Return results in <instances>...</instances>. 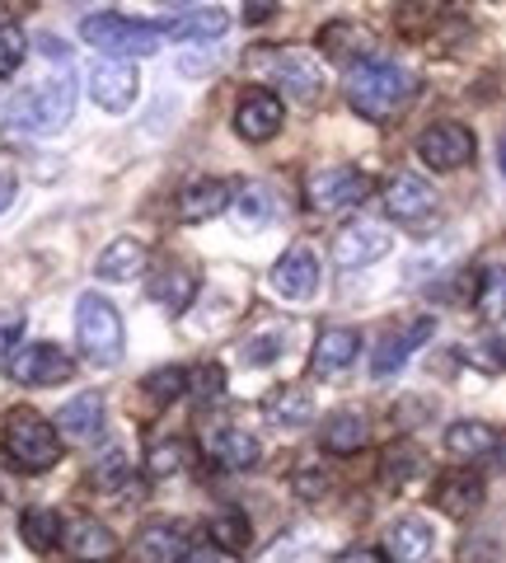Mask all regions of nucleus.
<instances>
[{
	"label": "nucleus",
	"mask_w": 506,
	"mask_h": 563,
	"mask_svg": "<svg viewBox=\"0 0 506 563\" xmlns=\"http://www.w3.org/2000/svg\"><path fill=\"white\" fill-rule=\"evenodd\" d=\"M417 161L436 174H450V169H464L474 161V132L464 122H436L417 136Z\"/></svg>",
	"instance_id": "0eeeda50"
},
{
	"label": "nucleus",
	"mask_w": 506,
	"mask_h": 563,
	"mask_svg": "<svg viewBox=\"0 0 506 563\" xmlns=\"http://www.w3.org/2000/svg\"><path fill=\"white\" fill-rule=\"evenodd\" d=\"M146 258H150V250H146L142 240L122 235V240H113L109 250L94 258V277L99 282H136V277L146 273Z\"/></svg>",
	"instance_id": "aec40b11"
},
{
	"label": "nucleus",
	"mask_w": 506,
	"mask_h": 563,
	"mask_svg": "<svg viewBox=\"0 0 506 563\" xmlns=\"http://www.w3.org/2000/svg\"><path fill=\"white\" fill-rule=\"evenodd\" d=\"M319 43H324V52H328L334 62H352V66H357V57H366V52H371V33H366L361 24L338 20V24H328V29L319 33Z\"/></svg>",
	"instance_id": "2f4dec72"
},
{
	"label": "nucleus",
	"mask_w": 506,
	"mask_h": 563,
	"mask_svg": "<svg viewBox=\"0 0 506 563\" xmlns=\"http://www.w3.org/2000/svg\"><path fill=\"white\" fill-rule=\"evenodd\" d=\"M366 188H371V179L357 169V165H328L319 174H310V188H305V202L310 211H347L357 207L366 198Z\"/></svg>",
	"instance_id": "423d86ee"
},
{
	"label": "nucleus",
	"mask_w": 506,
	"mask_h": 563,
	"mask_svg": "<svg viewBox=\"0 0 506 563\" xmlns=\"http://www.w3.org/2000/svg\"><path fill=\"white\" fill-rule=\"evenodd\" d=\"M446 451L456 461H483V455L497 451V432L487 422H474V418H460L446 428Z\"/></svg>",
	"instance_id": "a878e982"
},
{
	"label": "nucleus",
	"mask_w": 506,
	"mask_h": 563,
	"mask_svg": "<svg viewBox=\"0 0 506 563\" xmlns=\"http://www.w3.org/2000/svg\"><path fill=\"white\" fill-rule=\"evenodd\" d=\"M24 52H29L24 29H20V24H0V80H5L10 70H20Z\"/></svg>",
	"instance_id": "e433bc0d"
},
{
	"label": "nucleus",
	"mask_w": 506,
	"mask_h": 563,
	"mask_svg": "<svg viewBox=\"0 0 506 563\" xmlns=\"http://www.w3.org/2000/svg\"><path fill=\"white\" fill-rule=\"evenodd\" d=\"M0 446H5L10 465H20L24 474H43L61 461V432L57 422H47L33 409H10L5 432H0Z\"/></svg>",
	"instance_id": "7ed1b4c3"
},
{
	"label": "nucleus",
	"mask_w": 506,
	"mask_h": 563,
	"mask_svg": "<svg viewBox=\"0 0 506 563\" xmlns=\"http://www.w3.org/2000/svg\"><path fill=\"white\" fill-rule=\"evenodd\" d=\"M385 211L394 221L413 225V231H427V221L436 211V188L423 179V174H398V179L385 188Z\"/></svg>",
	"instance_id": "f8f14e48"
},
{
	"label": "nucleus",
	"mask_w": 506,
	"mask_h": 563,
	"mask_svg": "<svg viewBox=\"0 0 506 563\" xmlns=\"http://www.w3.org/2000/svg\"><path fill=\"white\" fill-rule=\"evenodd\" d=\"M183 390H188V372H183V366H160V372L146 376V395L155 404H173Z\"/></svg>",
	"instance_id": "c9c22d12"
},
{
	"label": "nucleus",
	"mask_w": 506,
	"mask_h": 563,
	"mask_svg": "<svg viewBox=\"0 0 506 563\" xmlns=\"http://www.w3.org/2000/svg\"><path fill=\"white\" fill-rule=\"evenodd\" d=\"M413 90H417V80L404 66H390V62H357L347 70V103H352L366 122L394 118L413 99Z\"/></svg>",
	"instance_id": "f257e3e1"
},
{
	"label": "nucleus",
	"mask_w": 506,
	"mask_h": 563,
	"mask_svg": "<svg viewBox=\"0 0 506 563\" xmlns=\"http://www.w3.org/2000/svg\"><path fill=\"white\" fill-rule=\"evenodd\" d=\"M206 455H212L221 470H254L263 461V442H258L249 428H221L206 437Z\"/></svg>",
	"instance_id": "a211bd4d"
},
{
	"label": "nucleus",
	"mask_w": 506,
	"mask_h": 563,
	"mask_svg": "<svg viewBox=\"0 0 506 563\" xmlns=\"http://www.w3.org/2000/svg\"><path fill=\"white\" fill-rule=\"evenodd\" d=\"M122 479H127V455H122V446H109L94 465V484L99 488H122Z\"/></svg>",
	"instance_id": "ea45409f"
},
{
	"label": "nucleus",
	"mask_w": 506,
	"mask_h": 563,
	"mask_svg": "<svg viewBox=\"0 0 506 563\" xmlns=\"http://www.w3.org/2000/svg\"><path fill=\"white\" fill-rule=\"evenodd\" d=\"M286 352V333H258V339H249L239 347V357L249 362V366H268V362H277Z\"/></svg>",
	"instance_id": "58836bf2"
},
{
	"label": "nucleus",
	"mask_w": 506,
	"mask_h": 563,
	"mask_svg": "<svg viewBox=\"0 0 506 563\" xmlns=\"http://www.w3.org/2000/svg\"><path fill=\"white\" fill-rule=\"evenodd\" d=\"M342 563H375V554H366V550H361V554H347Z\"/></svg>",
	"instance_id": "49530a36"
},
{
	"label": "nucleus",
	"mask_w": 506,
	"mask_h": 563,
	"mask_svg": "<svg viewBox=\"0 0 506 563\" xmlns=\"http://www.w3.org/2000/svg\"><path fill=\"white\" fill-rule=\"evenodd\" d=\"M282 122H286V109H282V99H277L272 90H249L235 103V132L244 141H254V146L272 141L277 132H282Z\"/></svg>",
	"instance_id": "ddd939ff"
},
{
	"label": "nucleus",
	"mask_w": 506,
	"mask_h": 563,
	"mask_svg": "<svg viewBox=\"0 0 506 563\" xmlns=\"http://www.w3.org/2000/svg\"><path fill=\"white\" fill-rule=\"evenodd\" d=\"M249 66H268L272 80L282 85L291 99H314L324 90V66L314 57H305V52H295V47H286V52H258V57H249Z\"/></svg>",
	"instance_id": "9d476101"
},
{
	"label": "nucleus",
	"mask_w": 506,
	"mask_h": 563,
	"mask_svg": "<svg viewBox=\"0 0 506 563\" xmlns=\"http://www.w3.org/2000/svg\"><path fill=\"white\" fill-rule=\"evenodd\" d=\"M76 113V76H47L38 85L14 95L10 103V132H24V136H47V132H61Z\"/></svg>",
	"instance_id": "f03ea898"
},
{
	"label": "nucleus",
	"mask_w": 506,
	"mask_h": 563,
	"mask_svg": "<svg viewBox=\"0 0 506 563\" xmlns=\"http://www.w3.org/2000/svg\"><path fill=\"white\" fill-rule=\"evenodd\" d=\"M5 372L20 385H61L76 376V366L57 343H24L5 357Z\"/></svg>",
	"instance_id": "6e6552de"
},
{
	"label": "nucleus",
	"mask_w": 506,
	"mask_h": 563,
	"mask_svg": "<svg viewBox=\"0 0 506 563\" xmlns=\"http://www.w3.org/2000/svg\"><path fill=\"white\" fill-rule=\"evenodd\" d=\"M366 413H357V409H338L334 418L324 422V451H334V455H352V451H361V442H366Z\"/></svg>",
	"instance_id": "c756f323"
},
{
	"label": "nucleus",
	"mask_w": 506,
	"mask_h": 563,
	"mask_svg": "<svg viewBox=\"0 0 506 563\" xmlns=\"http://www.w3.org/2000/svg\"><path fill=\"white\" fill-rule=\"evenodd\" d=\"M20 540L33 554H52L61 544V517L52 512V507H29L20 517Z\"/></svg>",
	"instance_id": "7c9ffc66"
},
{
	"label": "nucleus",
	"mask_w": 506,
	"mask_h": 563,
	"mask_svg": "<svg viewBox=\"0 0 506 563\" xmlns=\"http://www.w3.org/2000/svg\"><path fill=\"white\" fill-rule=\"evenodd\" d=\"M357 352H361V339H357L352 329H342V324L319 329V339H314V352H310V372L324 376V380H334V376H342L347 366L357 362Z\"/></svg>",
	"instance_id": "f3484780"
},
{
	"label": "nucleus",
	"mask_w": 506,
	"mask_h": 563,
	"mask_svg": "<svg viewBox=\"0 0 506 563\" xmlns=\"http://www.w3.org/2000/svg\"><path fill=\"white\" fill-rule=\"evenodd\" d=\"M188 554V526L183 521H150L132 540V563H183Z\"/></svg>",
	"instance_id": "dca6fc26"
},
{
	"label": "nucleus",
	"mask_w": 506,
	"mask_h": 563,
	"mask_svg": "<svg viewBox=\"0 0 506 563\" xmlns=\"http://www.w3.org/2000/svg\"><path fill=\"white\" fill-rule=\"evenodd\" d=\"M61 544H66V554H71L76 563H103V559L117 554V536L109 531V526H99L94 517H80V521L66 526Z\"/></svg>",
	"instance_id": "6ab92c4d"
},
{
	"label": "nucleus",
	"mask_w": 506,
	"mask_h": 563,
	"mask_svg": "<svg viewBox=\"0 0 506 563\" xmlns=\"http://www.w3.org/2000/svg\"><path fill=\"white\" fill-rule=\"evenodd\" d=\"M385 554H390V563H427L431 526L423 517H394L385 531Z\"/></svg>",
	"instance_id": "4be33fe9"
},
{
	"label": "nucleus",
	"mask_w": 506,
	"mask_h": 563,
	"mask_svg": "<svg viewBox=\"0 0 506 563\" xmlns=\"http://www.w3.org/2000/svg\"><path fill=\"white\" fill-rule=\"evenodd\" d=\"M497 461H502V470H506V442H497Z\"/></svg>",
	"instance_id": "de8ad7c7"
},
{
	"label": "nucleus",
	"mask_w": 506,
	"mask_h": 563,
	"mask_svg": "<svg viewBox=\"0 0 506 563\" xmlns=\"http://www.w3.org/2000/svg\"><path fill=\"white\" fill-rule=\"evenodd\" d=\"M268 413H272L277 428H305V422L314 418V399L291 385V390H277V395L268 399Z\"/></svg>",
	"instance_id": "72a5a7b5"
},
{
	"label": "nucleus",
	"mask_w": 506,
	"mask_h": 563,
	"mask_svg": "<svg viewBox=\"0 0 506 563\" xmlns=\"http://www.w3.org/2000/svg\"><path fill=\"white\" fill-rule=\"evenodd\" d=\"M230 207H235V221L244 231H263V225L277 217V198L263 184H244L239 192H230Z\"/></svg>",
	"instance_id": "c85d7f7f"
},
{
	"label": "nucleus",
	"mask_w": 506,
	"mask_h": 563,
	"mask_svg": "<svg viewBox=\"0 0 506 563\" xmlns=\"http://www.w3.org/2000/svg\"><path fill=\"white\" fill-rule=\"evenodd\" d=\"M225 207H230V184H221V179H193L179 192V221L183 225L212 221V217H221Z\"/></svg>",
	"instance_id": "412c9836"
},
{
	"label": "nucleus",
	"mask_w": 506,
	"mask_h": 563,
	"mask_svg": "<svg viewBox=\"0 0 506 563\" xmlns=\"http://www.w3.org/2000/svg\"><path fill=\"white\" fill-rule=\"evenodd\" d=\"M183 465H188V442H160L146 461V470L155 474V479H169V474H179Z\"/></svg>",
	"instance_id": "4c0bfd02"
},
{
	"label": "nucleus",
	"mask_w": 506,
	"mask_h": 563,
	"mask_svg": "<svg viewBox=\"0 0 506 563\" xmlns=\"http://www.w3.org/2000/svg\"><path fill=\"white\" fill-rule=\"evenodd\" d=\"M57 432L71 437V442H94V437L103 432V399L90 390V395H76L71 404H61Z\"/></svg>",
	"instance_id": "393cba45"
},
{
	"label": "nucleus",
	"mask_w": 506,
	"mask_h": 563,
	"mask_svg": "<svg viewBox=\"0 0 506 563\" xmlns=\"http://www.w3.org/2000/svg\"><path fill=\"white\" fill-rule=\"evenodd\" d=\"M183 563H221V550H188Z\"/></svg>",
	"instance_id": "37998d69"
},
{
	"label": "nucleus",
	"mask_w": 506,
	"mask_h": 563,
	"mask_svg": "<svg viewBox=\"0 0 506 563\" xmlns=\"http://www.w3.org/2000/svg\"><path fill=\"white\" fill-rule=\"evenodd\" d=\"M188 385H193L202 399H216V395H225V372L221 366H202L198 376H188Z\"/></svg>",
	"instance_id": "a19ab883"
},
{
	"label": "nucleus",
	"mask_w": 506,
	"mask_h": 563,
	"mask_svg": "<svg viewBox=\"0 0 506 563\" xmlns=\"http://www.w3.org/2000/svg\"><path fill=\"white\" fill-rule=\"evenodd\" d=\"M479 314L487 324H506V263H487L479 282Z\"/></svg>",
	"instance_id": "473e14b6"
},
{
	"label": "nucleus",
	"mask_w": 506,
	"mask_h": 563,
	"mask_svg": "<svg viewBox=\"0 0 506 563\" xmlns=\"http://www.w3.org/2000/svg\"><path fill=\"white\" fill-rule=\"evenodd\" d=\"M272 5H254V10H244V24H263V20H272Z\"/></svg>",
	"instance_id": "c03bdc74"
},
{
	"label": "nucleus",
	"mask_w": 506,
	"mask_h": 563,
	"mask_svg": "<svg viewBox=\"0 0 506 563\" xmlns=\"http://www.w3.org/2000/svg\"><path fill=\"white\" fill-rule=\"evenodd\" d=\"M390 250H394V235L385 231V225H375V221H352V225H342L338 240H334L338 268H371V263H380Z\"/></svg>",
	"instance_id": "9b49d317"
},
{
	"label": "nucleus",
	"mask_w": 506,
	"mask_h": 563,
	"mask_svg": "<svg viewBox=\"0 0 506 563\" xmlns=\"http://www.w3.org/2000/svg\"><path fill=\"white\" fill-rule=\"evenodd\" d=\"M502 174H506V136H502Z\"/></svg>",
	"instance_id": "09e8293b"
},
{
	"label": "nucleus",
	"mask_w": 506,
	"mask_h": 563,
	"mask_svg": "<svg viewBox=\"0 0 506 563\" xmlns=\"http://www.w3.org/2000/svg\"><path fill=\"white\" fill-rule=\"evenodd\" d=\"M85 85H90V99L99 103L103 113H127L136 95H142V76H136L132 62H94L85 70Z\"/></svg>",
	"instance_id": "1a4fd4ad"
},
{
	"label": "nucleus",
	"mask_w": 506,
	"mask_h": 563,
	"mask_svg": "<svg viewBox=\"0 0 506 563\" xmlns=\"http://www.w3.org/2000/svg\"><path fill=\"white\" fill-rule=\"evenodd\" d=\"M193 296H198V273L188 268V263H165V268L150 277V301L165 306L169 314H183L193 306Z\"/></svg>",
	"instance_id": "5701e85b"
},
{
	"label": "nucleus",
	"mask_w": 506,
	"mask_h": 563,
	"mask_svg": "<svg viewBox=\"0 0 506 563\" xmlns=\"http://www.w3.org/2000/svg\"><path fill=\"white\" fill-rule=\"evenodd\" d=\"M436 507H441L446 517H474L479 512V503H483V479L479 474H469V470H460V474H446L441 484H436Z\"/></svg>",
	"instance_id": "b1692460"
},
{
	"label": "nucleus",
	"mask_w": 506,
	"mask_h": 563,
	"mask_svg": "<svg viewBox=\"0 0 506 563\" xmlns=\"http://www.w3.org/2000/svg\"><path fill=\"white\" fill-rule=\"evenodd\" d=\"M431 333H436V320H431V314H423V320H413L408 329H398V333H390V339H380L375 357H371V376L375 380L398 376L408 366V357L431 339Z\"/></svg>",
	"instance_id": "2eb2a0df"
},
{
	"label": "nucleus",
	"mask_w": 506,
	"mask_h": 563,
	"mask_svg": "<svg viewBox=\"0 0 506 563\" xmlns=\"http://www.w3.org/2000/svg\"><path fill=\"white\" fill-rule=\"evenodd\" d=\"M225 29H230V14H225L221 5H202V10H188L183 20H173V24H169L173 43H216Z\"/></svg>",
	"instance_id": "bb28decb"
},
{
	"label": "nucleus",
	"mask_w": 506,
	"mask_h": 563,
	"mask_svg": "<svg viewBox=\"0 0 506 563\" xmlns=\"http://www.w3.org/2000/svg\"><path fill=\"white\" fill-rule=\"evenodd\" d=\"M14 202V179H10V174H0V211H5Z\"/></svg>",
	"instance_id": "a18cd8bd"
},
{
	"label": "nucleus",
	"mask_w": 506,
	"mask_h": 563,
	"mask_svg": "<svg viewBox=\"0 0 506 563\" xmlns=\"http://www.w3.org/2000/svg\"><path fill=\"white\" fill-rule=\"evenodd\" d=\"M212 540H216V550H225V554L249 550V517H244L239 507H225V512L212 517Z\"/></svg>",
	"instance_id": "f704fd0d"
},
{
	"label": "nucleus",
	"mask_w": 506,
	"mask_h": 563,
	"mask_svg": "<svg viewBox=\"0 0 506 563\" xmlns=\"http://www.w3.org/2000/svg\"><path fill=\"white\" fill-rule=\"evenodd\" d=\"M295 493H301V498H324L328 493V479H319V474H295Z\"/></svg>",
	"instance_id": "79ce46f5"
},
{
	"label": "nucleus",
	"mask_w": 506,
	"mask_h": 563,
	"mask_svg": "<svg viewBox=\"0 0 506 563\" xmlns=\"http://www.w3.org/2000/svg\"><path fill=\"white\" fill-rule=\"evenodd\" d=\"M314 287H319V258H314L305 244H291V250L272 263V291L282 301H310Z\"/></svg>",
	"instance_id": "4468645a"
},
{
	"label": "nucleus",
	"mask_w": 506,
	"mask_h": 563,
	"mask_svg": "<svg viewBox=\"0 0 506 563\" xmlns=\"http://www.w3.org/2000/svg\"><path fill=\"white\" fill-rule=\"evenodd\" d=\"M85 43L109 52V62H127V57H150L160 52L165 43V29L160 24H146V20H127V14H90L80 24Z\"/></svg>",
	"instance_id": "39448f33"
},
{
	"label": "nucleus",
	"mask_w": 506,
	"mask_h": 563,
	"mask_svg": "<svg viewBox=\"0 0 506 563\" xmlns=\"http://www.w3.org/2000/svg\"><path fill=\"white\" fill-rule=\"evenodd\" d=\"M423 451H417L413 442H394V446H385V451H380V484H385V488H408L413 479H417V474H423Z\"/></svg>",
	"instance_id": "cd10ccee"
},
{
	"label": "nucleus",
	"mask_w": 506,
	"mask_h": 563,
	"mask_svg": "<svg viewBox=\"0 0 506 563\" xmlns=\"http://www.w3.org/2000/svg\"><path fill=\"white\" fill-rule=\"evenodd\" d=\"M76 339L80 352L94 366H113L122 362V347H127V333H122V314L113 301H103L99 291H85L76 301Z\"/></svg>",
	"instance_id": "20e7f679"
}]
</instances>
